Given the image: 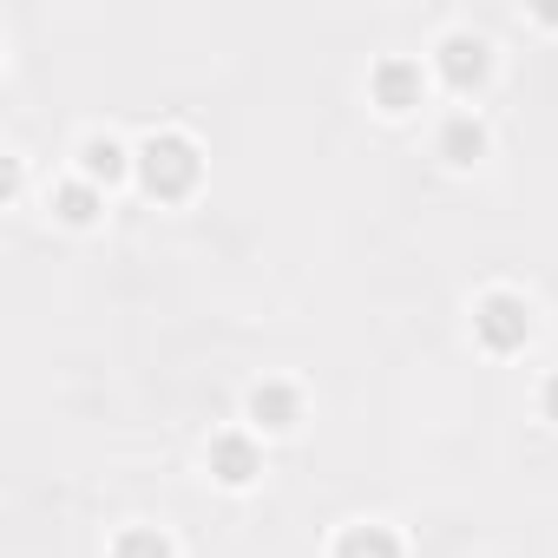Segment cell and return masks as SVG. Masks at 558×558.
<instances>
[{"mask_svg": "<svg viewBox=\"0 0 558 558\" xmlns=\"http://www.w3.org/2000/svg\"><path fill=\"white\" fill-rule=\"evenodd\" d=\"M236 421L269 447V440H290V434L310 421V401H303V388H296V381L263 375V381H250V388H243V414H236Z\"/></svg>", "mask_w": 558, "mask_h": 558, "instance_id": "5b68a950", "label": "cell"}, {"mask_svg": "<svg viewBox=\"0 0 558 558\" xmlns=\"http://www.w3.org/2000/svg\"><path fill=\"white\" fill-rule=\"evenodd\" d=\"M263 466H269V447L236 421V427H217L210 440H204V480L210 486H223V493H250L256 480H263Z\"/></svg>", "mask_w": 558, "mask_h": 558, "instance_id": "8992f818", "label": "cell"}, {"mask_svg": "<svg viewBox=\"0 0 558 558\" xmlns=\"http://www.w3.org/2000/svg\"><path fill=\"white\" fill-rule=\"evenodd\" d=\"M21 191H27V158L8 145L0 151V204H21Z\"/></svg>", "mask_w": 558, "mask_h": 558, "instance_id": "7c38bea8", "label": "cell"}, {"mask_svg": "<svg viewBox=\"0 0 558 558\" xmlns=\"http://www.w3.org/2000/svg\"><path fill=\"white\" fill-rule=\"evenodd\" d=\"M427 73H434V86H440V93H453V106H473V99L493 86L499 53H493V40H486L480 27L453 21V27H440V34H434V47H427Z\"/></svg>", "mask_w": 558, "mask_h": 558, "instance_id": "7a4b0ae2", "label": "cell"}, {"mask_svg": "<svg viewBox=\"0 0 558 558\" xmlns=\"http://www.w3.org/2000/svg\"><path fill=\"white\" fill-rule=\"evenodd\" d=\"M466 329H473V349H480V355H493V362H512V355H525V349H532L538 310H532V296H525V290H512V283H493V290H480V296H473V310H466Z\"/></svg>", "mask_w": 558, "mask_h": 558, "instance_id": "3957f363", "label": "cell"}, {"mask_svg": "<svg viewBox=\"0 0 558 558\" xmlns=\"http://www.w3.org/2000/svg\"><path fill=\"white\" fill-rule=\"evenodd\" d=\"M106 558H178V538H171L165 525H151V519H132V525L112 532Z\"/></svg>", "mask_w": 558, "mask_h": 558, "instance_id": "8fae6325", "label": "cell"}, {"mask_svg": "<svg viewBox=\"0 0 558 558\" xmlns=\"http://www.w3.org/2000/svg\"><path fill=\"white\" fill-rule=\"evenodd\" d=\"M427 93H434V73H427V53H381L375 66H368V106L381 112V119H414L421 106H427Z\"/></svg>", "mask_w": 558, "mask_h": 558, "instance_id": "277c9868", "label": "cell"}, {"mask_svg": "<svg viewBox=\"0 0 558 558\" xmlns=\"http://www.w3.org/2000/svg\"><path fill=\"white\" fill-rule=\"evenodd\" d=\"M132 165H138V138H119V132H106V125H93V132L73 145V171H80L86 184H99L106 197L132 178Z\"/></svg>", "mask_w": 558, "mask_h": 558, "instance_id": "52a82bcc", "label": "cell"}, {"mask_svg": "<svg viewBox=\"0 0 558 558\" xmlns=\"http://www.w3.org/2000/svg\"><path fill=\"white\" fill-rule=\"evenodd\" d=\"M132 184H138L151 204H184V197H197V184H204V145H197L184 125L145 132V138H138Z\"/></svg>", "mask_w": 558, "mask_h": 558, "instance_id": "6da1fadb", "label": "cell"}, {"mask_svg": "<svg viewBox=\"0 0 558 558\" xmlns=\"http://www.w3.org/2000/svg\"><path fill=\"white\" fill-rule=\"evenodd\" d=\"M486 151H493V125H486V112H480V106H447L440 125H434V158L453 165V171H473Z\"/></svg>", "mask_w": 558, "mask_h": 558, "instance_id": "ba28073f", "label": "cell"}, {"mask_svg": "<svg viewBox=\"0 0 558 558\" xmlns=\"http://www.w3.org/2000/svg\"><path fill=\"white\" fill-rule=\"evenodd\" d=\"M532 408H538V421H545V427H558V368H545V381H538Z\"/></svg>", "mask_w": 558, "mask_h": 558, "instance_id": "4fadbf2b", "label": "cell"}, {"mask_svg": "<svg viewBox=\"0 0 558 558\" xmlns=\"http://www.w3.org/2000/svg\"><path fill=\"white\" fill-rule=\"evenodd\" d=\"M532 21H538V27H558V8H538Z\"/></svg>", "mask_w": 558, "mask_h": 558, "instance_id": "5bb4252c", "label": "cell"}, {"mask_svg": "<svg viewBox=\"0 0 558 558\" xmlns=\"http://www.w3.org/2000/svg\"><path fill=\"white\" fill-rule=\"evenodd\" d=\"M47 210H53V223H60V230H80V236H86V230H99V223H106L112 197H106L99 184H86L80 171H66V178H53V184H47Z\"/></svg>", "mask_w": 558, "mask_h": 558, "instance_id": "9c48e42d", "label": "cell"}, {"mask_svg": "<svg viewBox=\"0 0 558 558\" xmlns=\"http://www.w3.org/2000/svg\"><path fill=\"white\" fill-rule=\"evenodd\" d=\"M329 558H408V538L388 519H349L329 538Z\"/></svg>", "mask_w": 558, "mask_h": 558, "instance_id": "30bf717a", "label": "cell"}]
</instances>
